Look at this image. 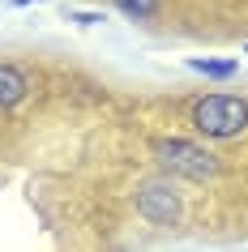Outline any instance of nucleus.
Segmentation results:
<instances>
[{
  "label": "nucleus",
  "instance_id": "f257e3e1",
  "mask_svg": "<svg viewBox=\"0 0 248 252\" xmlns=\"http://www.w3.org/2000/svg\"><path fill=\"white\" fill-rule=\"evenodd\" d=\"M193 128L214 141H231L248 133V98L240 94H206L193 103Z\"/></svg>",
  "mask_w": 248,
  "mask_h": 252
},
{
  "label": "nucleus",
  "instance_id": "9d476101",
  "mask_svg": "<svg viewBox=\"0 0 248 252\" xmlns=\"http://www.w3.org/2000/svg\"><path fill=\"white\" fill-rule=\"evenodd\" d=\"M244 52H248V47H244Z\"/></svg>",
  "mask_w": 248,
  "mask_h": 252
},
{
  "label": "nucleus",
  "instance_id": "7ed1b4c3",
  "mask_svg": "<svg viewBox=\"0 0 248 252\" xmlns=\"http://www.w3.org/2000/svg\"><path fill=\"white\" fill-rule=\"evenodd\" d=\"M137 214L150 218L154 226H176L180 222V192L171 180H150L137 188Z\"/></svg>",
  "mask_w": 248,
  "mask_h": 252
},
{
  "label": "nucleus",
  "instance_id": "1a4fd4ad",
  "mask_svg": "<svg viewBox=\"0 0 248 252\" xmlns=\"http://www.w3.org/2000/svg\"><path fill=\"white\" fill-rule=\"evenodd\" d=\"M116 252H124V248H116Z\"/></svg>",
  "mask_w": 248,
  "mask_h": 252
},
{
  "label": "nucleus",
  "instance_id": "f03ea898",
  "mask_svg": "<svg viewBox=\"0 0 248 252\" xmlns=\"http://www.w3.org/2000/svg\"><path fill=\"white\" fill-rule=\"evenodd\" d=\"M154 154H158V162H163V171L184 175V180H214V175H218V158H214L206 146L184 141V137H167V141H158Z\"/></svg>",
  "mask_w": 248,
  "mask_h": 252
},
{
  "label": "nucleus",
  "instance_id": "0eeeda50",
  "mask_svg": "<svg viewBox=\"0 0 248 252\" xmlns=\"http://www.w3.org/2000/svg\"><path fill=\"white\" fill-rule=\"evenodd\" d=\"M69 22H81V26H94V22H103L99 13H69Z\"/></svg>",
  "mask_w": 248,
  "mask_h": 252
},
{
  "label": "nucleus",
  "instance_id": "6e6552de",
  "mask_svg": "<svg viewBox=\"0 0 248 252\" xmlns=\"http://www.w3.org/2000/svg\"><path fill=\"white\" fill-rule=\"evenodd\" d=\"M13 4H30V0H13Z\"/></svg>",
  "mask_w": 248,
  "mask_h": 252
},
{
  "label": "nucleus",
  "instance_id": "423d86ee",
  "mask_svg": "<svg viewBox=\"0 0 248 252\" xmlns=\"http://www.w3.org/2000/svg\"><path fill=\"white\" fill-rule=\"evenodd\" d=\"M120 13H129V17H137V22H150V17L158 13V0H111Z\"/></svg>",
  "mask_w": 248,
  "mask_h": 252
},
{
  "label": "nucleus",
  "instance_id": "39448f33",
  "mask_svg": "<svg viewBox=\"0 0 248 252\" xmlns=\"http://www.w3.org/2000/svg\"><path fill=\"white\" fill-rule=\"evenodd\" d=\"M188 68L201 73V77H214V81H231L235 73H240V60H201V56H193Z\"/></svg>",
  "mask_w": 248,
  "mask_h": 252
},
{
  "label": "nucleus",
  "instance_id": "20e7f679",
  "mask_svg": "<svg viewBox=\"0 0 248 252\" xmlns=\"http://www.w3.org/2000/svg\"><path fill=\"white\" fill-rule=\"evenodd\" d=\"M26 94H30L26 73H22V68H13V64H0V107L9 111V107H17Z\"/></svg>",
  "mask_w": 248,
  "mask_h": 252
}]
</instances>
